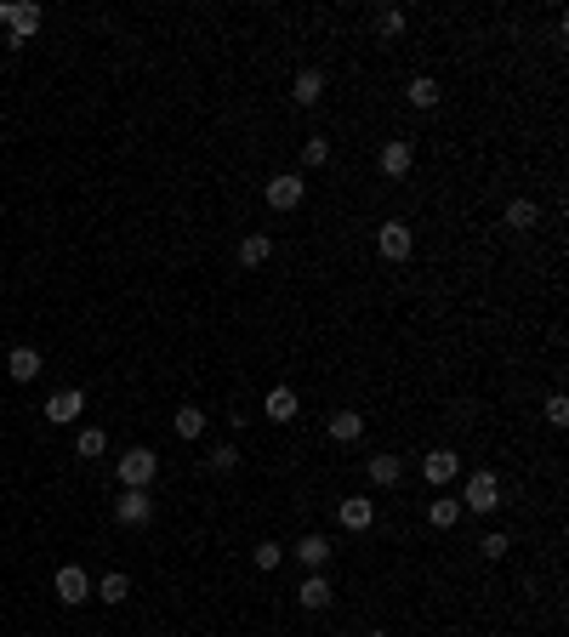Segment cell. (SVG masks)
<instances>
[{
	"label": "cell",
	"mask_w": 569,
	"mask_h": 637,
	"mask_svg": "<svg viewBox=\"0 0 569 637\" xmlns=\"http://www.w3.org/2000/svg\"><path fill=\"white\" fill-rule=\"evenodd\" d=\"M40 12L34 0H0V24H6V46H29V40L40 34Z\"/></svg>",
	"instance_id": "obj_1"
},
{
	"label": "cell",
	"mask_w": 569,
	"mask_h": 637,
	"mask_svg": "<svg viewBox=\"0 0 569 637\" xmlns=\"http://www.w3.org/2000/svg\"><path fill=\"white\" fill-rule=\"evenodd\" d=\"M501 478L495 473H467V484H461V513H478V518H490L501 513Z\"/></svg>",
	"instance_id": "obj_2"
},
{
	"label": "cell",
	"mask_w": 569,
	"mask_h": 637,
	"mask_svg": "<svg viewBox=\"0 0 569 637\" xmlns=\"http://www.w3.org/2000/svg\"><path fill=\"white\" fill-rule=\"evenodd\" d=\"M262 200H268V211H297V205L308 200V177H302V172L268 177V182H262Z\"/></svg>",
	"instance_id": "obj_3"
},
{
	"label": "cell",
	"mask_w": 569,
	"mask_h": 637,
	"mask_svg": "<svg viewBox=\"0 0 569 637\" xmlns=\"http://www.w3.org/2000/svg\"><path fill=\"white\" fill-rule=\"evenodd\" d=\"M160 473V456L154 450H125L120 456V490H149Z\"/></svg>",
	"instance_id": "obj_4"
},
{
	"label": "cell",
	"mask_w": 569,
	"mask_h": 637,
	"mask_svg": "<svg viewBox=\"0 0 569 637\" xmlns=\"http://www.w3.org/2000/svg\"><path fill=\"white\" fill-rule=\"evenodd\" d=\"M52 592H57V603H69V609H74V603H86L92 592H97V581H92L80 564H63L57 575H52Z\"/></svg>",
	"instance_id": "obj_5"
},
{
	"label": "cell",
	"mask_w": 569,
	"mask_h": 637,
	"mask_svg": "<svg viewBox=\"0 0 569 637\" xmlns=\"http://www.w3.org/2000/svg\"><path fill=\"white\" fill-rule=\"evenodd\" d=\"M114 524H120V529L154 524V495H149V490H120V501H114Z\"/></svg>",
	"instance_id": "obj_6"
},
{
	"label": "cell",
	"mask_w": 569,
	"mask_h": 637,
	"mask_svg": "<svg viewBox=\"0 0 569 637\" xmlns=\"http://www.w3.org/2000/svg\"><path fill=\"white\" fill-rule=\"evenodd\" d=\"M376 250H382L388 262H410V250H416V233L398 222V217H388L382 228H376Z\"/></svg>",
	"instance_id": "obj_7"
},
{
	"label": "cell",
	"mask_w": 569,
	"mask_h": 637,
	"mask_svg": "<svg viewBox=\"0 0 569 637\" xmlns=\"http://www.w3.org/2000/svg\"><path fill=\"white\" fill-rule=\"evenodd\" d=\"M80 410H86V393H80V387H57V393L46 398V421H52V427H69V421H80Z\"/></svg>",
	"instance_id": "obj_8"
},
{
	"label": "cell",
	"mask_w": 569,
	"mask_h": 637,
	"mask_svg": "<svg viewBox=\"0 0 569 637\" xmlns=\"http://www.w3.org/2000/svg\"><path fill=\"white\" fill-rule=\"evenodd\" d=\"M421 478H427L433 490H445L450 478H461V456L456 450H427L421 456Z\"/></svg>",
	"instance_id": "obj_9"
},
{
	"label": "cell",
	"mask_w": 569,
	"mask_h": 637,
	"mask_svg": "<svg viewBox=\"0 0 569 637\" xmlns=\"http://www.w3.org/2000/svg\"><path fill=\"white\" fill-rule=\"evenodd\" d=\"M336 524H342V529H353V535H365V529L376 524V501H365V495L336 501Z\"/></svg>",
	"instance_id": "obj_10"
},
{
	"label": "cell",
	"mask_w": 569,
	"mask_h": 637,
	"mask_svg": "<svg viewBox=\"0 0 569 637\" xmlns=\"http://www.w3.org/2000/svg\"><path fill=\"white\" fill-rule=\"evenodd\" d=\"M376 165H382V177H410V165H416V148L405 137H393L382 142V154H376Z\"/></svg>",
	"instance_id": "obj_11"
},
{
	"label": "cell",
	"mask_w": 569,
	"mask_h": 637,
	"mask_svg": "<svg viewBox=\"0 0 569 637\" xmlns=\"http://www.w3.org/2000/svg\"><path fill=\"white\" fill-rule=\"evenodd\" d=\"M262 416H268V421H280V427H290V421L302 416V398L290 393V387H273V393L262 398Z\"/></svg>",
	"instance_id": "obj_12"
},
{
	"label": "cell",
	"mask_w": 569,
	"mask_h": 637,
	"mask_svg": "<svg viewBox=\"0 0 569 637\" xmlns=\"http://www.w3.org/2000/svg\"><path fill=\"white\" fill-rule=\"evenodd\" d=\"M330 598H336V586L325 581V569L302 575V586H297V603H302V609H330Z\"/></svg>",
	"instance_id": "obj_13"
},
{
	"label": "cell",
	"mask_w": 569,
	"mask_h": 637,
	"mask_svg": "<svg viewBox=\"0 0 569 637\" xmlns=\"http://www.w3.org/2000/svg\"><path fill=\"white\" fill-rule=\"evenodd\" d=\"M290 552H297V564L308 569V575H313V569H325V564H330V541H325V535H302V541L290 546Z\"/></svg>",
	"instance_id": "obj_14"
},
{
	"label": "cell",
	"mask_w": 569,
	"mask_h": 637,
	"mask_svg": "<svg viewBox=\"0 0 569 637\" xmlns=\"http://www.w3.org/2000/svg\"><path fill=\"white\" fill-rule=\"evenodd\" d=\"M325 433H330L336 444H359V438H365V416H359V410H336Z\"/></svg>",
	"instance_id": "obj_15"
},
{
	"label": "cell",
	"mask_w": 569,
	"mask_h": 637,
	"mask_svg": "<svg viewBox=\"0 0 569 637\" xmlns=\"http://www.w3.org/2000/svg\"><path fill=\"white\" fill-rule=\"evenodd\" d=\"M365 473H370V484H376V490H393V484L405 478V461H398V456H370V466H365Z\"/></svg>",
	"instance_id": "obj_16"
},
{
	"label": "cell",
	"mask_w": 569,
	"mask_h": 637,
	"mask_svg": "<svg viewBox=\"0 0 569 637\" xmlns=\"http://www.w3.org/2000/svg\"><path fill=\"white\" fill-rule=\"evenodd\" d=\"M40 370H46V365H40L34 348H12V353H6V376H12V381H34Z\"/></svg>",
	"instance_id": "obj_17"
},
{
	"label": "cell",
	"mask_w": 569,
	"mask_h": 637,
	"mask_svg": "<svg viewBox=\"0 0 569 637\" xmlns=\"http://www.w3.org/2000/svg\"><path fill=\"white\" fill-rule=\"evenodd\" d=\"M405 97H410V109H438V97H445V86H438L433 74H416L410 86H405Z\"/></svg>",
	"instance_id": "obj_18"
},
{
	"label": "cell",
	"mask_w": 569,
	"mask_h": 637,
	"mask_svg": "<svg viewBox=\"0 0 569 637\" xmlns=\"http://www.w3.org/2000/svg\"><path fill=\"white\" fill-rule=\"evenodd\" d=\"M290 97H297L302 109H313V103L325 97V74H319V69H302L297 80H290Z\"/></svg>",
	"instance_id": "obj_19"
},
{
	"label": "cell",
	"mask_w": 569,
	"mask_h": 637,
	"mask_svg": "<svg viewBox=\"0 0 569 637\" xmlns=\"http://www.w3.org/2000/svg\"><path fill=\"white\" fill-rule=\"evenodd\" d=\"M507 228H513V233L541 228V205H535V200H507Z\"/></svg>",
	"instance_id": "obj_20"
},
{
	"label": "cell",
	"mask_w": 569,
	"mask_h": 637,
	"mask_svg": "<svg viewBox=\"0 0 569 637\" xmlns=\"http://www.w3.org/2000/svg\"><path fill=\"white\" fill-rule=\"evenodd\" d=\"M273 257V240H268V233H245V240H240V268H262Z\"/></svg>",
	"instance_id": "obj_21"
},
{
	"label": "cell",
	"mask_w": 569,
	"mask_h": 637,
	"mask_svg": "<svg viewBox=\"0 0 569 637\" xmlns=\"http://www.w3.org/2000/svg\"><path fill=\"white\" fill-rule=\"evenodd\" d=\"M427 524H433V529H456V524H461V501H456V495L427 501Z\"/></svg>",
	"instance_id": "obj_22"
},
{
	"label": "cell",
	"mask_w": 569,
	"mask_h": 637,
	"mask_svg": "<svg viewBox=\"0 0 569 637\" xmlns=\"http://www.w3.org/2000/svg\"><path fill=\"white\" fill-rule=\"evenodd\" d=\"M172 427H177V438H188V444H194V438L205 433V410H200V405H182V410L172 416Z\"/></svg>",
	"instance_id": "obj_23"
},
{
	"label": "cell",
	"mask_w": 569,
	"mask_h": 637,
	"mask_svg": "<svg viewBox=\"0 0 569 637\" xmlns=\"http://www.w3.org/2000/svg\"><path fill=\"white\" fill-rule=\"evenodd\" d=\"M103 450H109V433H103V427H80L74 456H80V461H92V456H103Z\"/></svg>",
	"instance_id": "obj_24"
},
{
	"label": "cell",
	"mask_w": 569,
	"mask_h": 637,
	"mask_svg": "<svg viewBox=\"0 0 569 637\" xmlns=\"http://www.w3.org/2000/svg\"><path fill=\"white\" fill-rule=\"evenodd\" d=\"M92 598H103V603H125V598H132V581H125V575H103Z\"/></svg>",
	"instance_id": "obj_25"
},
{
	"label": "cell",
	"mask_w": 569,
	"mask_h": 637,
	"mask_svg": "<svg viewBox=\"0 0 569 637\" xmlns=\"http://www.w3.org/2000/svg\"><path fill=\"white\" fill-rule=\"evenodd\" d=\"M250 564H257L262 575H268V569H280V564H285V546H280V541H262V546H250Z\"/></svg>",
	"instance_id": "obj_26"
},
{
	"label": "cell",
	"mask_w": 569,
	"mask_h": 637,
	"mask_svg": "<svg viewBox=\"0 0 569 637\" xmlns=\"http://www.w3.org/2000/svg\"><path fill=\"white\" fill-rule=\"evenodd\" d=\"M234 466H240V450H234V444H217V450L205 456V473H234Z\"/></svg>",
	"instance_id": "obj_27"
},
{
	"label": "cell",
	"mask_w": 569,
	"mask_h": 637,
	"mask_svg": "<svg viewBox=\"0 0 569 637\" xmlns=\"http://www.w3.org/2000/svg\"><path fill=\"white\" fill-rule=\"evenodd\" d=\"M405 24H410V17L398 12V6H382V12H376V34H388V40H393V34H405Z\"/></svg>",
	"instance_id": "obj_28"
},
{
	"label": "cell",
	"mask_w": 569,
	"mask_h": 637,
	"mask_svg": "<svg viewBox=\"0 0 569 637\" xmlns=\"http://www.w3.org/2000/svg\"><path fill=\"white\" fill-rule=\"evenodd\" d=\"M302 165H308V172L330 165V142H325V137H308V142H302Z\"/></svg>",
	"instance_id": "obj_29"
},
{
	"label": "cell",
	"mask_w": 569,
	"mask_h": 637,
	"mask_svg": "<svg viewBox=\"0 0 569 637\" xmlns=\"http://www.w3.org/2000/svg\"><path fill=\"white\" fill-rule=\"evenodd\" d=\"M507 546H513V541L501 535V529H490V535L478 541V552H484V558H490V564H495V558H507Z\"/></svg>",
	"instance_id": "obj_30"
},
{
	"label": "cell",
	"mask_w": 569,
	"mask_h": 637,
	"mask_svg": "<svg viewBox=\"0 0 569 637\" xmlns=\"http://www.w3.org/2000/svg\"><path fill=\"white\" fill-rule=\"evenodd\" d=\"M546 421H553V427H569V398H564V393L546 398Z\"/></svg>",
	"instance_id": "obj_31"
},
{
	"label": "cell",
	"mask_w": 569,
	"mask_h": 637,
	"mask_svg": "<svg viewBox=\"0 0 569 637\" xmlns=\"http://www.w3.org/2000/svg\"><path fill=\"white\" fill-rule=\"evenodd\" d=\"M370 637H388V632H370Z\"/></svg>",
	"instance_id": "obj_32"
}]
</instances>
